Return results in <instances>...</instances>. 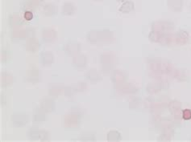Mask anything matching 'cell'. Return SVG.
<instances>
[{
  "label": "cell",
  "instance_id": "obj_3",
  "mask_svg": "<svg viewBox=\"0 0 191 142\" xmlns=\"http://www.w3.org/2000/svg\"><path fill=\"white\" fill-rule=\"evenodd\" d=\"M32 17H33V15H32V13L31 12V11H26L24 14V18L26 19L27 20H30L32 19Z\"/></svg>",
  "mask_w": 191,
  "mask_h": 142
},
{
  "label": "cell",
  "instance_id": "obj_2",
  "mask_svg": "<svg viewBox=\"0 0 191 142\" xmlns=\"http://www.w3.org/2000/svg\"><path fill=\"white\" fill-rule=\"evenodd\" d=\"M183 117L185 119H187V120L191 118V112L190 110H185L183 112Z\"/></svg>",
  "mask_w": 191,
  "mask_h": 142
},
{
  "label": "cell",
  "instance_id": "obj_1",
  "mask_svg": "<svg viewBox=\"0 0 191 142\" xmlns=\"http://www.w3.org/2000/svg\"><path fill=\"white\" fill-rule=\"evenodd\" d=\"M13 117H15V119H13V121L14 123H17V125H24L25 123L27 122V116L25 115H15Z\"/></svg>",
  "mask_w": 191,
  "mask_h": 142
}]
</instances>
